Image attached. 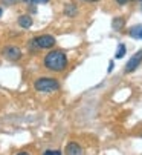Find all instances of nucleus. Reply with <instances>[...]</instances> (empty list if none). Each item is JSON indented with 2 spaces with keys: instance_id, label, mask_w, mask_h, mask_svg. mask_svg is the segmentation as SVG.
Listing matches in <instances>:
<instances>
[{
  "instance_id": "1",
  "label": "nucleus",
  "mask_w": 142,
  "mask_h": 155,
  "mask_svg": "<svg viewBox=\"0 0 142 155\" xmlns=\"http://www.w3.org/2000/svg\"><path fill=\"white\" fill-rule=\"evenodd\" d=\"M44 66L52 72H63L67 68V57L63 51H51L44 57Z\"/></svg>"
},
{
  "instance_id": "10",
  "label": "nucleus",
  "mask_w": 142,
  "mask_h": 155,
  "mask_svg": "<svg viewBox=\"0 0 142 155\" xmlns=\"http://www.w3.org/2000/svg\"><path fill=\"white\" fill-rule=\"evenodd\" d=\"M124 25H125V20H124L122 17H115V18L112 20V28H113L115 31L122 29V28H124Z\"/></svg>"
},
{
  "instance_id": "3",
  "label": "nucleus",
  "mask_w": 142,
  "mask_h": 155,
  "mask_svg": "<svg viewBox=\"0 0 142 155\" xmlns=\"http://www.w3.org/2000/svg\"><path fill=\"white\" fill-rule=\"evenodd\" d=\"M55 45V37L51 34H43L29 41V48L31 49H49Z\"/></svg>"
},
{
  "instance_id": "5",
  "label": "nucleus",
  "mask_w": 142,
  "mask_h": 155,
  "mask_svg": "<svg viewBox=\"0 0 142 155\" xmlns=\"http://www.w3.org/2000/svg\"><path fill=\"white\" fill-rule=\"evenodd\" d=\"M3 55H5V58H8L11 61H17V60L21 58L23 54H21V49L17 48V46H6L3 49Z\"/></svg>"
},
{
  "instance_id": "12",
  "label": "nucleus",
  "mask_w": 142,
  "mask_h": 155,
  "mask_svg": "<svg viewBox=\"0 0 142 155\" xmlns=\"http://www.w3.org/2000/svg\"><path fill=\"white\" fill-rule=\"evenodd\" d=\"M23 2H26L29 5H41V3H47L49 0H23Z\"/></svg>"
},
{
  "instance_id": "9",
  "label": "nucleus",
  "mask_w": 142,
  "mask_h": 155,
  "mask_svg": "<svg viewBox=\"0 0 142 155\" xmlns=\"http://www.w3.org/2000/svg\"><path fill=\"white\" fill-rule=\"evenodd\" d=\"M128 35L133 37V38H136V40H142V25H136V26L130 28Z\"/></svg>"
},
{
  "instance_id": "4",
  "label": "nucleus",
  "mask_w": 142,
  "mask_h": 155,
  "mask_svg": "<svg viewBox=\"0 0 142 155\" xmlns=\"http://www.w3.org/2000/svg\"><path fill=\"white\" fill-rule=\"evenodd\" d=\"M142 64V49H139L136 54H133L131 57H130V60L127 61V64H125V72L127 74H130V72H134L139 66Z\"/></svg>"
},
{
  "instance_id": "19",
  "label": "nucleus",
  "mask_w": 142,
  "mask_h": 155,
  "mask_svg": "<svg viewBox=\"0 0 142 155\" xmlns=\"http://www.w3.org/2000/svg\"><path fill=\"white\" fill-rule=\"evenodd\" d=\"M0 15H2V8H0Z\"/></svg>"
},
{
  "instance_id": "17",
  "label": "nucleus",
  "mask_w": 142,
  "mask_h": 155,
  "mask_svg": "<svg viewBox=\"0 0 142 155\" xmlns=\"http://www.w3.org/2000/svg\"><path fill=\"white\" fill-rule=\"evenodd\" d=\"M17 155H31V153H28V152H18Z\"/></svg>"
},
{
  "instance_id": "16",
  "label": "nucleus",
  "mask_w": 142,
  "mask_h": 155,
  "mask_svg": "<svg viewBox=\"0 0 142 155\" xmlns=\"http://www.w3.org/2000/svg\"><path fill=\"white\" fill-rule=\"evenodd\" d=\"M112 71H113V61L109 63V72H112Z\"/></svg>"
},
{
  "instance_id": "2",
  "label": "nucleus",
  "mask_w": 142,
  "mask_h": 155,
  "mask_svg": "<svg viewBox=\"0 0 142 155\" xmlns=\"http://www.w3.org/2000/svg\"><path fill=\"white\" fill-rule=\"evenodd\" d=\"M34 87L38 92H55L60 89V83L51 77H40L35 80Z\"/></svg>"
},
{
  "instance_id": "8",
  "label": "nucleus",
  "mask_w": 142,
  "mask_h": 155,
  "mask_svg": "<svg viewBox=\"0 0 142 155\" xmlns=\"http://www.w3.org/2000/svg\"><path fill=\"white\" fill-rule=\"evenodd\" d=\"M18 25L21 28H25V29L31 28L32 26V17L31 15H20L18 17Z\"/></svg>"
},
{
  "instance_id": "6",
  "label": "nucleus",
  "mask_w": 142,
  "mask_h": 155,
  "mask_svg": "<svg viewBox=\"0 0 142 155\" xmlns=\"http://www.w3.org/2000/svg\"><path fill=\"white\" fill-rule=\"evenodd\" d=\"M66 155H83V147L75 141H70L66 146Z\"/></svg>"
},
{
  "instance_id": "11",
  "label": "nucleus",
  "mask_w": 142,
  "mask_h": 155,
  "mask_svg": "<svg viewBox=\"0 0 142 155\" xmlns=\"http://www.w3.org/2000/svg\"><path fill=\"white\" fill-rule=\"evenodd\" d=\"M125 52H127V48H125V45L124 43H121L119 46H118V49H116V54H115V58H122L124 55H125Z\"/></svg>"
},
{
  "instance_id": "7",
  "label": "nucleus",
  "mask_w": 142,
  "mask_h": 155,
  "mask_svg": "<svg viewBox=\"0 0 142 155\" xmlns=\"http://www.w3.org/2000/svg\"><path fill=\"white\" fill-rule=\"evenodd\" d=\"M63 12H64L66 17H77V14H78V8H77L75 3H66Z\"/></svg>"
},
{
  "instance_id": "14",
  "label": "nucleus",
  "mask_w": 142,
  "mask_h": 155,
  "mask_svg": "<svg viewBox=\"0 0 142 155\" xmlns=\"http://www.w3.org/2000/svg\"><path fill=\"white\" fill-rule=\"evenodd\" d=\"M43 155H61L60 150H46Z\"/></svg>"
},
{
  "instance_id": "15",
  "label": "nucleus",
  "mask_w": 142,
  "mask_h": 155,
  "mask_svg": "<svg viewBox=\"0 0 142 155\" xmlns=\"http://www.w3.org/2000/svg\"><path fill=\"white\" fill-rule=\"evenodd\" d=\"M116 2H118V5H125V3L130 2V0H116Z\"/></svg>"
},
{
  "instance_id": "13",
  "label": "nucleus",
  "mask_w": 142,
  "mask_h": 155,
  "mask_svg": "<svg viewBox=\"0 0 142 155\" xmlns=\"http://www.w3.org/2000/svg\"><path fill=\"white\" fill-rule=\"evenodd\" d=\"M18 2H20V0H0V3L5 5V6H12V5H15Z\"/></svg>"
},
{
  "instance_id": "20",
  "label": "nucleus",
  "mask_w": 142,
  "mask_h": 155,
  "mask_svg": "<svg viewBox=\"0 0 142 155\" xmlns=\"http://www.w3.org/2000/svg\"><path fill=\"white\" fill-rule=\"evenodd\" d=\"M140 2H142V0H140Z\"/></svg>"
},
{
  "instance_id": "18",
  "label": "nucleus",
  "mask_w": 142,
  "mask_h": 155,
  "mask_svg": "<svg viewBox=\"0 0 142 155\" xmlns=\"http://www.w3.org/2000/svg\"><path fill=\"white\" fill-rule=\"evenodd\" d=\"M84 2H90V3H93V2H98V0H84Z\"/></svg>"
}]
</instances>
